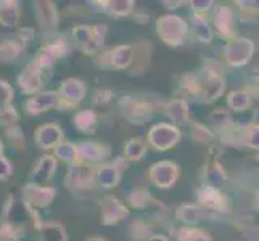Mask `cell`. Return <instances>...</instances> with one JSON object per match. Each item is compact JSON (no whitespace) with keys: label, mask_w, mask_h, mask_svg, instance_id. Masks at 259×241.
Masks as SVG:
<instances>
[{"label":"cell","mask_w":259,"mask_h":241,"mask_svg":"<svg viewBox=\"0 0 259 241\" xmlns=\"http://www.w3.org/2000/svg\"><path fill=\"white\" fill-rule=\"evenodd\" d=\"M102 10L108 12L113 16H127L134 12L136 4L132 0H110V2H100Z\"/></svg>","instance_id":"4316f807"},{"label":"cell","mask_w":259,"mask_h":241,"mask_svg":"<svg viewBox=\"0 0 259 241\" xmlns=\"http://www.w3.org/2000/svg\"><path fill=\"white\" fill-rule=\"evenodd\" d=\"M122 169H124L122 159H118V163L114 164H105L95 171V180L102 188H113L119 182Z\"/></svg>","instance_id":"d6986e66"},{"label":"cell","mask_w":259,"mask_h":241,"mask_svg":"<svg viewBox=\"0 0 259 241\" xmlns=\"http://www.w3.org/2000/svg\"><path fill=\"white\" fill-rule=\"evenodd\" d=\"M145 151H147V145H145V141L140 138H132L124 145V155H126L129 161L142 159L145 155Z\"/></svg>","instance_id":"f546056e"},{"label":"cell","mask_w":259,"mask_h":241,"mask_svg":"<svg viewBox=\"0 0 259 241\" xmlns=\"http://www.w3.org/2000/svg\"><path fill=\"white\" fill-rule=\"evenodd\" d=\"M66 52H68V42L65 39H58L55 42L49 43V45L42 47L37 52V55H35L34 63L40 71L42 69H49V68H52L53 65L57 63L58 58L66 55Z\"/></svg>","instance_id":"ba28073f"},{"label":"cell","mask_w":259,"mask_h":241,"mask_svg":"<svg viewBox=\"0 0 259 241\" xmlns=\"http://www.w3.org/2000/svg\"><path fill=\"white\" fill-rule=\"evenodd\" d=\"M18 84H20L21 92L26 95H35L40 92L44 82H42L40 69L35 66L34 61H31V63L21 71V74L18 76Z\"/></svg>","instance_id":"2e32d148"},{"label":"cell","mask_w":259,"mask_h":241,"mask_svg":"<svg viewBox=\"0 0 259 241\" xmlns=\"http://www.w3.org/2000/svg\"><path fill=\"white\" fill-rule=\"evenodd\" d=\"M192 29H193V35L200 42H211L212 40V31L209 28V24L206 21V18L203 15H193L192 18Z\"/></svg>","instance_id":"484cf974"},{"label":"cell","mask_w":259,"mask_h":241,"mask_svg":"<svg viewBox=\"0 0 259 241\" xmlns=\"http://www.w3.org/2000/svg\"><path fill=\"white\" fill-rule=\"evenodd\" d=\"M189 26L177 15H164L156 21V32L164 43L177 47L184 42Z\"/></svg>","instance_id":"6da1fadb"},{"label":"cell","mask_w":259,"mask_h":241,"mask_svg":"<svg viewBox=\"0 0 259 241\" xmlns=\"http://www.w3.org/2000/svg\"><path fill=\"white\" fill-rule=\"evenodd\" d=\"M37 230L40 231L42 241H66L65 227L58 222H44Z\"/></svg>","instance_id":"d4e9b609"},{"label":"cell","mask_w":259,"mask_h":241,"mask_svg":"<svg viewBox=\"0 0 259 241\" xmlns=\"http://www.w3.org/2000/svg\"><path fill=\"white\" fill-rule=\"evenodd\" d=\"M0 241H18V233L12 225H0Z\"/></svg>","instance_id":"f6af8a7d"},{"label":"cell","mask_w":259,"mask_h":241,"mask_svg":"<svg viewBox=\"0 0 259 241\" xmlns=\"http://www.w3.org/2000/svg\"><path fill=\"white\" fill-rule=\"evenodd\" d=\"M7 135H8V138H10L12 145L15 148H18V150L23 148V145H24V135H23V132H21L20 127H18V126L8 127L7 129Z\"/></svg>","instance_id":"7bdbcfd3"},{"label":"cell","mask_w":259,"mask_h":241,"mask_svg":"<svg viewBox=\"0 0 259 241\" xmlns=\"http://www.w3.org/2000/svg\"><path fill=\"white\" fill-rule=\"evenodd\" d=\"M20 20V4L15 0H0V24L13 28Z\"/></svg>","instance_id":"44dd1931"},{"label":"cell","mask_w":259,"mask_h":241,"mask_svg":"<svg viewBox=\"0 0 259 241\" xmlns=\"http://www.w3.org/2000/svg\"><path fill=\"white\" fill-rule=\"evenodd\" d=\"M122 110L132 124H145L153 116V105L139 98H124Z\"/></svg>","instance_id":"30bf717a"},{"label":"cell","mask_w":259,"mask_h":241,"mask_svg":"<svg viewBox=\"0 0 259 241\" xmlns=\"http://www.w3.org/2000/svg\"><path fill=\"white\" fill-rule=\"evenodd\" d=\"M20 37H21V43H23V45H26V43H28L29 40H32L34 39V31L32 29H21L20 31Z\"/></svg>","instance_id":"681fc988"},{"label":"cell","mask_w":259,"mask_h":241,"mask_svg":"<svg viewBox=\"0 0 259 241\" xmlns=\"http://www.w3.org/2000/svg\"><path fill=\"white\" fill-rule=\"evenodd\" d=\"M150 178L159 188H171L179 178V167L171 161H159L151 166Z\"/></svg>","instance_id":"9c48e42d"},{"label":"cell","mask_w":259,"mask_h":241,"mask_svg":"<svg viewBox=\"0 0 259 241\" xmlns=\"http://www.w3.org/2000/svg\"><path fill=\"white\" fill-rule=\"evenodd\" d=\"M129 233L134 239H140V241H145L150 236V228L144 224V222L136 220L129 228Z\"/></svg>","instance_id":"60d3db41"},{"label":"cell","mask_w":259,"mask_h":241,"mask_svg":"<svg viewBox=\"0 0 259 241\" xmlns=\"http://www.w3.org/2000/svg\"><path fill=\"white\" fill-rule=\"evenodd\" d=\"M203 217V209L196 204H182L177 209V219L185 224V227H195Z\"/></svg>","instance_id":"cb8c5ba5"},{"label":"cell","mask_w":259,"mask_h":241,"mask_svg":"<svg viewBox=\"0 0 259 241\" xmlns=\"http://www.w3.org/2000/svg\"><path fill=\"white\" fill-rule=\"evenodd\" d=\"M145 241H167V238L163 235H150Z\"/></svg>","instance_id":"f907efd6"},{"label":"cell","mask_w":259,"mask_h":241,"mask_svg":"<svg viewBox=\"0 0 259 241\" xmlns=\"http://www.w3.org/2000/svg\"><path fill=\"white\" fill-rule=\"evenodd\" d=\"M66 186L69 190H87L91 188L92 183L95 182V169L89 166L87 163H79L71 164L68 175H66Z\"/></svg>","instance_id":"5b68a950"},{"label":"cell","mask_w":259,"mask_h":241,"mask_svg":"<svg viewBox=\"0 0 259 241\" xmlns=\"http://www.w3.org/2000/svg\"><path fill=\"white\" fill-rule=\"evenodd\" d=\"M53 108H63V102L58 92H39L26 102V110L29 114H42Z\"/></svg>","instance_id":"8fae6325"},{"label":"cell","mask_w":259,"mask_h":241,"mask_svg":"<svg viewBox=\"0 0 259 241\" xmlns=\"http://www.w3.org/2000/svg\"><path fill=\"white\" fill-rule=\"evenodd\" d=\"M92 35H94V26L81 24V26H76L73 29V37L82 49L92 40Z\"/></svg>","instance_id":"8d00e7d4"},{"label":"cell","mask_w":259,"mask_h":241,"mask_svg":"<svg viewBox=\"0 0 259 241\" xmlns=\"http://www.w3.org/2000/svg\"><path fill=\"white\" fill-rule=\"evenodd\" d=\"M111 98H113L111 90H98V92H95L94 103L95 105H105V103H108Z\"/></svg>","instance_id":"7dc6e473"},{"label":"cell","mask_w":259,"mask_h":241,"mask_svg":"<svg viewBox=\"0 0 259 241\" xmlns=\"http://www.w3.org/2000/svg\"><path fill=\"white\" fill-rule=\"evenodd\" d=\"M18 119H20V114L13 108L12 105L5 106V108H0V126L4 127H13L16 126Z\"/></svg>","instance_id":"74e56055"},{"label":"cell","mask_w":259,"mask_h":241,"mask_svg":"<svg viewBox=\"0 0 259 241\" xmlns=\"http://www.w3.org/2000/svg\"><path fill=\"white\" fill-rule=\"evenodd\" d=\"M192 137L196 141H201V143H208V141L214 138L212 132L208 127L201 126V124H193L192 126Z\"/></svg>","instance_id":"ab89813d"},{"label":"cell","mask_w":259,"mask_h":241,"mask_svg":"<svg viewBox=\"0 0 259 241\" xmlns=\"http://www.w3.org/2000/svg\"><path fill=\"white\" fill-rule=\"evenodd\" d=\"M129 216V211L124 204L114 198V196H106L102 203V224L110 227L114 224H119Z\"/></svg>","instance_id":"5bb4252c"},{"label":"cell","mask_w":259,"mask_h":241,"mask_svg":"<svg viewBox=\"0 0 259 241\" xmlns=\"http://www.w3.org/2000/svg\"><path fill=\"white\" fill-rule=\"evenodd\" d=\"M53 150H55V158H58L61 161H66V163H71V164L79 163L76 145L68 143V141H61V143L57 145Z\"/></svg>","instance_id":"e575fe53"},{"label":"cell","mask_w":259,"mask_h":241,"mask_svg":"<svg viewBox=\"0 0 259 241\" xmlns=\"http://www.w3.org/2000/svg\"><path fill=\"white\" fill-rule=\"evenodd\" d=\"M190 5H192V8L195 10V15H203L204 16V13L206 12H209L211 8L214 7V2L212 0H193V2H190Z\"/></svg>","instance_id":"ee69618b"},{"label":"cell","mask_w":259,"mask_h":241,"mask_svg":"<svg viewBox=\"0 0 259 241\" xmlns=\"http://www.w3.org/2000/svg\"><path fill=\"white\" fill-rule=\"evenodd\" d=\"M153 201L151 198V193L147 190V188H137L134 190L131 195H129V203L132 208H137V209H144L147 208L148 204Z\"/></svg>","instance_id":"d590c367"},{"label":"cell","mask_w":259,"mask_h":241,"mask_svg":"<svg viewBox=\"0 0 259 241\" xmlns=\"http://www.w3.org/2000/svg\"><path fill=\"white\" fill-rule=\"evenodd\" d=\"M63 141V130L57 124H46L35 130V143L42 150L55 148Z\"/></svg>","instance_id":"ac0fdd59"},{"label":"cell","mask_w":259,"mask_h":241,"mask_svg":"<svg viewBox=\"0 0 259 241\" xmlns=\"http://www.w3.org/2000/svg\"><path fill=\"white\" fill-rule=\"evenodd\" d=\"M181 140V130L172 124H156L148 132V143L158 151L172 148Z\"/></svg>","instance_id":"7a4b0ae2"},{"label":"cell","mask_w":259,"mask_h":241,"mask_svg":"<svg viewBox=\"0 0 259 241\" xmlns=\"http://www.w3.org/2000/svg\"><path fill=\"white\" fill-rule=\"evenodd\" d=\"M235 4L240 7V10L245 15L248 13H251V16L257 15V2H235Z\"/></svg>","instance_id":"c3c4849f"},{"label":"cell","mask_w":259,"mask_h":241,"mask_svg":"<svg viewBox=\"0 0 259 241\" xmlns=\"http://www.w3.org/2000/svg\"><path fill=\"white\" fill-rule=\"evenodd\" d=\"M55 196H57L55 188H50V186H40L34 183H28L23 186V200L32 209L47 208L55 200Z\"/></svg>","instance_id":"52a82bcc"},{"label":"cell","mask_w":259,"mask_h":241,"mask_svg":"<svg viewBox=\"0 0 259 241\" xmlns=\"http://www.w3.org/2000/svg\"><path fill=\"white\" fill-rule=\"evenodd\" d=\"M198 201L203 208H208L212 211H226L227 209V198L218 186L214 185H203L196 193Z\"/></svg>","instance_id":"e0dca14e"},{"label":"cell","mask_w":259,"mask_h":241,"mask_svg":"<svg viewBox=\"0 0 259 241\" xmlns=\"http://www.w3.org/2000/svg\"><path fill=\"white\" fill-rule=\"evenodd\" d=\"M227 105L232 111H245L251 105V93H248L246 90H235L229 93L227 97Z\"/></svg>","instance_id":"83f0119b"},{"label":"cell","mask_w":259,"mask_h":241,"mask_svg":"<svg viewBox=\"0 0 259 241\" xmlns=\"http://www.w3.org/2000/svg\"><path fill=\"white\" fill-rule=\"evenodd\" d=\"M254 55V42L243 37H235L229 40L226 47V60L230 66L238 68L246 65Z\"/></svg>","instance_id":"277c9868"},{"label":"cell","mask_w":259,"mask_h":241,"mask_svg":"<svg viewBox=\"0 0 259 241\" xmlns=\"http://www.w3.org/2000/svg\"><path fill=\"white\" fill-rule=\"evenodd\" d=\"M74 127L81 132H89L92 130L94 126L97 124V114L92 110H82L76 113L74 116Z\"/></svg>","instance_id":"f1b7e54d"},{"label":"cell","mask_w":259,"mask_h":241,"mask_svg":"<svg viewBox=\"0 0 259 241\" xmlns=\"http://www.w3.org/2000/svg\"><path fill=\"white\" fill-rule=\"evenodd\" d=\"M0 156H4V143H2V140H0Z\"/></svg>","instance_id":"f5cc1de1"},{"label":"cell","mask_w":259,"mask_h":241,"mask_svg":"<svg viewBox=\"0 0 259 241\" xmlns=\"http://www.w3.org/2000/svg\"><path fill=\"white\" fill-rule=\"evenodd\" d=\"M164 113L169 119L176 124H187L189 122V106L182 98H174L164 108Z\"/></svg>","instance_id":"7402d4cb"},{"label":"cell","mask_w":259,"mask_h":241,"mask_svg":"<svg viewBox=\"0 0 259 241\" xmlns=\"http://www.w3.org/2000/svg\"><path fill=\"white\" fill-rule=\"evenodd\" d=\"M77 159L85 163V161H100L110 155V148L106 145L97 143V141H82L76 145Z\"/></svg>","instance_id":"ffe728a7"},{"label":"cell","mask_w":259,"mask_h":241,"mask_svg":"<svg viewBox=\"0 0 259 241\" xmlns=\"http://www.w3.org/2000/svg\"><path fill=\"white\" fill-rule=\"evenodd\" d=\"M134 47L132 45H119L110 52L111 66L118 69H127L134 61Z\"/></svg>","instance_id":"603a6c76"},{"label":"cell","mask_w":259,"mask_h":241,"mask_svg":"<svg viewBox=\"0 0 259 241\" xmlns=\"http://www.w3.org/2000/svg\"><path fill=\"white\" fill-rule=\"evenodd\" d=\"M224 90H226V80L219 71L214 69L204 71V77L200 79V90H198L200 100L204 103L216 102L224 93Z\"/></svg>","instance_id":"3957f363"},{"label":"cell","mask_w":259,"mask_h":241,"mask_svg":"<svg viewBox=\"0 0 259 241\" xmlns=\"http://www.w3.org/2000/svg\"><path fill=\"white\" fill-rule=\"evenodd\" d=\"M179 241H211V236L198 227H182L177 233Z\"/></svg>","instance_id":"d6a6232c"},{"label":"cell","mask_w":259,"mask_h":241,"mask_svg":"<svg viewBox=\"0 0 259 241\" xmlns=\"http://www.w3.org/2000/svg\"><path fill=\"white\" fill-rule=\"evenodd\" d=\"M24 45L20 40H7L0 45V60L2 61H12L21 55Z\"/></svg>","instance_id":"4dcf8cb0"},{"label":"cell","mask_w":259,"mask_h":241,"mask_svg":"<svg viewBox=\"0 0 259 241\" xmlns=\"http://www.w3.org/2000/svg\"><path fill=\"white\" fill-rule=\"evenodd\" d=\"M209 122L214 127H218V130L226 132L227 129L232 127V116L227 110L218 108L209 114Z\"/></svg>","instance_id":"836d02e7"},{"label":"cell","mask_w":259,"mask_h":241,"mask_svg":"<svg viewBox=\"0 0 259 241\" xmlns=\"http://www.w3.org/2000/svg\"><path fill=\"white\" fill-rule=\"evenodd\" d=\"M13 172V167L10 164V161H8L5 156H0V180H5L12 175Z\"/></svg>","instance_id":"bcb514c9"},{"label":"cell","mask_w":259,"mask_h":241,"mask_svg":"<svg viewBox=\"0 0 259 241\" xmlns=\"http://www.w3.org/2000/svg\"><path fill=\"white\" fill-rule=\"evenodd\" d=\"M105 35H106V26L105 24H97V26H94L92 40L84 47V52L89 53V55H94V53H97L98 50L103 47Z\"/></svg>","instance_id":"1f68e13d"},{"label":"cell","mask_w":259,"mask_h":241,"mask_svg":"<svg viewBox=\"0 0 259 241\" xmlns=\"http://www.w3.org/2000/svg\"><path fill=\"white\" fill-rule=\"evenodd\" d=\"M85 92H87V88L82 80L74 79V77L63 80L58 90L61 102H63V108H66V106H76L77 103H81L85 97Z\"/></svg>","instance_id":"4fadbf2b"},{"label":"cell","mask_w":259,"mask_h":241,"mask_svg":"<svg viewBox=\"0 0 259 241\" xmlns=\"http://www.w3.org/2000/svg\"><path fill=\"white\" fill-rule=\"evenodd\" d=\"M214 26L222 39L227 42L237 37V26H235V15L230 7L219 5L214 13Z\"/></svg>","instance_id":"7c38bea8"},{"label":"cell","mask_w":259,"mask_h":241,"mask_svg":"<svg viewBox=\"0 0 259 241\" xmlns=\"http://www.w3.org/2000/svg\"><path fill=\"white\" fill-rule=\"evenodd\" d=\"M15 97V92L12 85L7 82V80H2L0 79V108H5V106H8L12 103Z\"/></svg>","instance_id":"b9f144b4"},{"label":"cell","mask_w":259,"mask_h":241,"mask_svg":"<svg viewBox=\"0 0 259 241\" xmlns=\"http://www.w3.org/2000/svg\"><path fill=\"white\" fill-rule=\"evenodd\" d=\"M259 129L256 124H251L245 129H242V143L251 147V148H257L259 147Z\"/></svg>","instance_id":"f35d334b"},{"label":"cell","mask_w":259,"mask_h":241,"mask_svg":"<svg viewBox=\"0 0 259 241\" xmlns=\"http://www.w3.org/2000/svg\"><path fill=\"white\" fill-rule=\"evenodd\" d=\"M57 158L52 156V155H44L39 161L37 164L34 166L32 172L29 175V183H34V185H40V186H46V183L50 180L57 171Z\"/></svg>","instance_id":"9a60e30c"},{"label":"cell","mask_w":259,"mask_h":241,"mask_svg":"<svg viewBox=\"0 0 259 241\" xmlns=\"http://www.w3.org/2000/svg\"><path fill=\"white\" fill-rule=\"evenodd\" d=\"M35 16L40 26V31L46 35H53L58 29V10L57 5L49 0H42V2H35Z\"/></svg>","instance_id":"8992f818"},{"label":"cell","mask_w":259,"mask_h":241,"mask_svg":"<svg viewBox=\"0 0 259 241\" xmlns=\"http://www.w3.org/2000/svg\"><path fill=\"white\" fill-rule=\"evenodd\" d=\"M87 241H105V239H103V238H100V236H94V238L87 239Z\"/></svg>","instance_id":"816d5d0a"}]
</instances>
